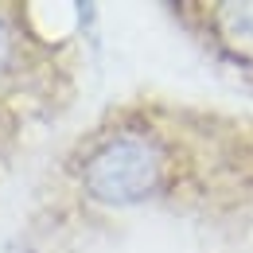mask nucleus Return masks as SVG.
I'll return each mask as SVG.
<instances>
[{
	"mask_svg": "<svg viewBox=\"0 0 253 253\" xmlns=\"http://www.w3.org/2000/svg\"><path fill=\"white\" fill-rule=\"evenodd\" d=\"M160 179H164V156L144 136H117L105 148H97L86 164V191L109 207L148 199L160 187Z\"/></svg>",
	"mask_w": 253,
	"mask_h": 253,
	"instance_id": "obj_1",
	"label": "nucleus"
},
{
	"mask_svg": "<svg viewBox=\"0 0 253 253\" xmlns=\"http://www.w3.org/2000/svg\"><path fill=\"white\" fill-rule=\"evenodd\" d=\"M218 35L226 51L253 59V4H222L218 8Z\"/></svg>",
	"mask_w": 253,
	"mask_h": 253,
	"instance_id": "obj_2",
	"label": "nucleus"
},
{
	"mask_svg": "<svg viewBox=\"0 0 253 253\" xmlns=\"http://www.w3.org/2000/svg\"><path fill=\"white\" fill-rule=\"evenodd\" d=\"M8 63V32H4V24H0V70Z\"/></svg>",
	"mask_w": 253,
	"mask_h": 253,
	"instance_id": "obj_3",
	"label": "nucleus"
}]
</instances>
